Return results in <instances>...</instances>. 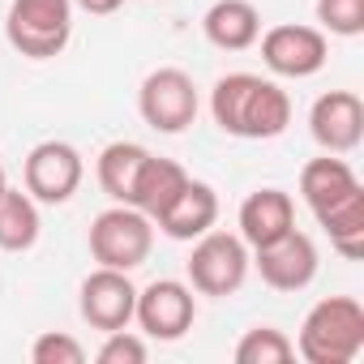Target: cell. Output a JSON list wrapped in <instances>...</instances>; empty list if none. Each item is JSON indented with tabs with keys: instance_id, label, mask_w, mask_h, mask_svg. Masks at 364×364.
I'll list each match as a JSON object with an SVG mask.
<instances>
[{
	"instance_id": "20",
	"label": "cell",
	"mask_w": 364,
	"mask_h": 364,
	"mask_svg": "<svg viewBox=\"0 0 364 364\" xmlns=\"http://www.w3.org/2000/svg\"><path fill=\"white\" fill-rule=\"evenodd\" d=\"M313 219L326 228L330 245H334L347 262H360V257H364V185H360L355 193H347L343 202H334L330 210L313 215Z\"/></svg>"
},
{
	"instance_id": "21",
	"label": "cell",
	"mask_w": 364,
	"mask_h": 364,
	"mask_svg": "<svg viewBox=\"0 0 364 364\" xmlns=\"http://www.w3.org/2000/svg\"><path fill=\"white\" fill-rule=\"evenodd\" d=\"M232 355H236V364H287L296 355V343L274 326H253V330H245V338L236 343Z\"/></svg>"
},
{
	"instance_id": "18",
	"label": "cell",
	"mask_w": 364,
	"mask_h": 364,
	"mask_svg": "<svg viewBox=\"0 0 364 364\" xmlns=\"http://www.w3.org/2000/svg\"><path fill=\"white\" fill-rule=\"evenodd\" d=\"M146 154H150V150H146V146H137V141H112V146H103V150H99L95 176H99V189H103L112 202L129 206L133 185H137V171H141Z\"/></svg>"
},
{
	"instance_id": "13",
	"label": "cell",
	"mask_w": 364,
	"mask_h": 364,
	"mask_svg": "<svg viewBox=\"0 0 364 364\" xmlns=\"http://www.w3.org/2000/svg\"><path fill=\"white\" fill-rule=\"evenodd\" d=\"M215 223H219V193L206 180H193V176H189V185L176 193V202L154 219V228L171 240H198Z\"/></svg>"
},
{
	"instance_id": "5",
	"label": "cell",
	"mask_w": 364,
	"mask_h": 364,
	"mask_svg": "<svg viewBox=\"0 0 364 364\" xmlns=\"http://www.w3.org/2000/svg\"><path fill=\"white\" fill-rule=\"evenodd\" d=\"M249 266H253V257H249V245L240 240V232L232 236V232H215V228L193 240V253L185 262L189 287L198 296H236L249 279Z\"/></svg>"
},
{
	"instance_id": "23",
	"label": "cell",
	"mask_w": 364,
	"mask_h": 364,
	"mask_svg": "<svg viewBox=\"0 0 364 364\" xmlns=\"http://www.w3.org/2000/svg\"><path fill=\"white\" fill-rule=\"evenodd\" d=\"M31 360L35 364H82L86 360V347L73 338V334H60V330H48L31 343Z\"/></svg>"
},
{
	"instance_id": "16",
	"label": "cell",
	"mask_w": 364,
	"mask_h": 364,
	"mask_svg": "<svg viewBox=\"0 0 364 364\" xmlns=\"http://www.w3.org/2000/svg\"><path fill=\"white\" fill-rule=\"evenodd\" d=\"M355 189H360V176L351 171V163L343 154H321V159H309L300 167V198L313 215L330 210L334 202H343Z\"/></svg>"
},
{
	"instance_id": "9",
	"label": "cell",
	"mask_w": 364,
	"mask_h": 364,
	"mask_svg": "<svg viewBox=\"0 0 364 364\" xmlns=\"http://www.w3.org/2000/svg\"><path fill=\"white\" fill-rule=\"evenodd\" d=\"M262 65L274 73V77H313L326 69L330 60V39L326 31L317 26H300V22H283V26H270L262 39Z\"/></svg>"
},
{
	"instance_id": "14",
	"label": "cell",
	"mask_w": 364,
	"mask_h": 364,
	"mask_svg": "<svg viewBox=\"0 0 364 364\" xmlns=\"http://www.w3.org/2000/svg\"><path fill=\"white\" fill-rule=\"evenodd\" d=\"M291 228H296V202H291V193H283V189H253L240 202V240L249 249L274 245Z\"/></svg>"
},
{
	"instance_id": "8",
	"label": "cell",
	"mask_w": 364,
	"mask_h": 364,
	"mask_svg": "<svg viewBox=\"0 0 364 364\" xmlns=\"http://www.w3.org/2000/svg\"><path fill=\"white\" fill-rule=\"evenodd\" d=\"M82 176H86V163L69 141H39L22 163V185L43 206H65L82 189Z\"/></svg>"
},
{
	"instance_id": "2",
	"label": "cell",
	"mask_w": 364,
	"mask_h": 364,
	"mask_svg": "<svg viewBox=\"0 0 364 364\" xmlns=\"http://www.w3.org/2000/svg\"><path fill=\"white\" fill-rule=\"evenodd\" d=\"M296 351L309 364H351L364 351V304L355 296H326L300 321Z\"/></svg>"
},
{
	"instance_id": "22",
	"label": "cell",
	"mask_w": 364,
	"mask_h": 364,
	"mask_svg": "<svg viewBox=\"0 0 364 364\" xmlns=\"http://www.w3.org/2000/svg\"><path fill=\"white\" fill-rule=\"evenodd\" d=\"M317 31H330L338 39L364 35V0H317Z\"/></svg>"
},
{
	"instance_id": "10",
	"label": "cell",
	"mask_w": 364,
	"mask_h": 364,
	"mask_svg": "<svg viewBox=\"0 0 364 364\" xmlns=\"http://www.w3.org/2000/svg\"><path fill=\"white\" fill-rule=\"evenodd\" d=\"M77 309H82V321L90 330H124L133 321V309H137V287L129 279V270H112V266H99L82 279V291H77Z\"/></svg>"
},
{
	"instance_id": "19",
	"label": "cell",
	"mask_w": 364,
	"mask_h": 364,
	"mask_svg": "<svg viewBox=\"0 0 364 364\" xmlns=\"http://www.w3.org/2000/svg\"><path fill=\"white\" fill-rule=\"evenodd\" d=\"M39 202L22 189H9L0 193V253H26L35 249L39 240Z\"/></svg>"
},
{
	"instance_id": "7",
	"label": "cell",
	"mask_w": 364,
	"mask_h": 364,
	"mask_svg": "<svg viewBox=\"0 0 364 364\" xmlns=\"http://www.w3.org/2000/svg\"><path fill=\"white\" fill-rule=\"evenodd\" d=\"M193 317H198V296L189 283L180 279H154L150 287H137V309H133V321L141 326L146 338H159V343H176L193 330Z\"/></svg>"
},
{
	"instance_id": "1",
	"label": "cell",
	"mask_w": 364,
	"mask_h": 364,
	"mask_svg": "<svg viewBox=\"0 0 364 364\" xmlns=\"http://www.w3.org/2000/svg\"><path fill=\"white\" fill-rule=\"evenodd\" d=\"M210 116L228 137L270 141L291 124V99L279 82L257 73H228L210 90Z\"/></svg>"
},
{
	"instance_id": "24",
	"label": "cell",
	"mask_w": 364,
	"mask_h": 364,
	"mask_svg": "<svg viewBox=\"0 0 364 364\" xmlns=\"http://www.w3.org/2000/svg\"><path fill=\"white\" fill-rule=\"evenodd\" d=\"M146 355H150L146 338L133 334L129 326L124 330H112L103 338V347H99V364H146Z\"/></svg>"
},
{
	"instance_id": "15",
	"label": "cell",
	"mask_w": 364,
	"mask_h": 364,
	"mask_svg": "<svg viewBox=\"0 0 364 364\" xmlns=\"http://www.w3.org/2000/svg\"><path fill=\"white\" fill-rule=\"evenodd\" d=\"M202 31L219 52H249L262 39V14L253 0H215L202 18Z\"/></svg>"
},
{
	"instance_id": "3",
	"label": "cell",
	"mask_w": 364,
	"mask_h": 364,
	"mask_svg": "<svg viewBox=\"0 0 364 364\" xmlns=\"http://www.w3.org/2000/svg\"><path fill=\"white\" fill-rule=\"evenodd\" d=\"M9 43L31 60H52L73 35V0H9Z\"/></svg>"
},
{
	"instance_id": "4",
	"label": "cell",
	"mask_w": 364,
	"mask_h": 364,
	"mask_svg": "<svg viewBox=\"0 0 364 364\" xmlns=\"http://www.w3.org/2000/svg\"><path fill=\"white\" fill-rule=\"evenodd\" d=\"M90 257L99 266H112V270H137L150 249H154V219H146L141 210L133 206H107L103 215H95L90 223Z\"/></svg>"
},
{
	"instance_id": "17",
	"label": "cell",
	"mask_w": 364,
	"mask_h": 364,
	"mask_svg": "<svg viewBox=\"0 0 364 364\" xmlns=\"http://www.w3.org/2000/svg\"><path fill=\"white\" fill-rule=\"evenodd\" d=\"M189 185V171L180 167L176 159H159V154H146V163H141V171H137V185H133V198H129V206L133 210H141L146 219H159L171 202H176V193Z\"/></svg>"
},
{
	"instance_id": "25",
	"label": "cell",
	"mask_w": 364,
	"mask_h": 364,
	"mask_svg": "<svg viewBox=\"0 0 364 364\" xmlns=\"http://www.w3.org/2000/svg\"><path fill=\"white\" fill-rule=\"evenodd\" d=\"M73 9H82V14H90V18H107V14L124 9V0H73Z\"/></svg>"
},
{
	"instance_id": "26",
	"label": "cell",
	"mask_w": 364,
	"mask_h": 364,
	"mask_svg": "<svg viewBox=\"0 0 364 364\" xmlns=\"http://www.w3.org/2000/svg\"><path fill=\"white\" fill-rule=\"evenodd\" d=\"M5 185H9V180H5V159H0V193H5Z\"/></svg>"
},
{
	"instance_id": "11",
	"label": "cell",
	"mask_w": 364,
	"mask_h": 364,
	"mask_svg": "<svg viewBox=\"0 0 364 364\" xmlns=\"http://www.w3.org/2000/svg\"><path fill=\"white\" fill-rule=\"evenodd\" d=\"M253 266H257V274H262L266 287H274V291H304V287L317 279L321 257H317L313 236H304V232L291 228V232L279 236L274 245L253 249Z\"/></svg>"
},
{
	"instance_id": "12",
	"label": "cell",
	"mask_w": 364,
	"mask_h": 364,
	"mask_svg": "<svg viewBox=\"0 0 364 364\" xmlns=\"http://www.w3.org/2000/svg\"><path fill=\"white\" fill-rule=\"evenodd\" d=\"M309 133L326 154H351L364 141V103L355 90H326L309 112Z\"/></svg>"
},
{
	"instance_id": "6",
	"label": "cell",
	"mask_w": 364,
	"mask_h": 364,
	"mask_svg": "<svg viewBox=\"0 0 364 364\" xmlns=\"http://www.w3.org/2000/svg\"><path fill=\"white\" fill-rule=\"evenodd\" d=\"M137 112L154 133H185L198 120L202 99L185 69H154L137 90Z\"/></svg>"
}]
</instances>
